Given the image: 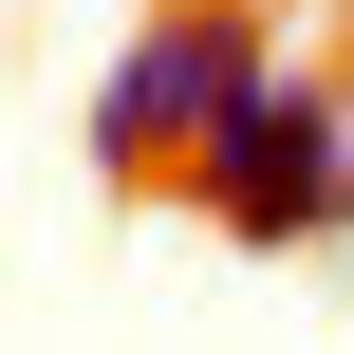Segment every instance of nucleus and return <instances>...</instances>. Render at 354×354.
<instances>
[{"label":"nucleus","mask_w":354,"mask_h":354,"mask_svg":"<svg viewBox=\"0 0 354 354\" xmlns=\"http://www.w3.org/2000/svg\"><path fill=\"white\" fill-rule=\"evenodd\" d=\"M187 205H205L224 243H317V224H354V93L280 56V75L187 149Z\"/></svg>","instance_id":"obj_1"},{"label":"nucleus","mask_w":354,"mask_h":354,"mask_svg":"<svg viewBox=\"0 0 354 354\" xmlns=\"http://www.w3.org/2000/svg\"><path fill=\"white\" fill-rule=\"evenodd\" d=\"M280 75V37H261V0H168V19H131L112 37V93H93V149L112 168H187L243 93Z\"/></svg>","instance_id":"obj_2"}]
</instances>
